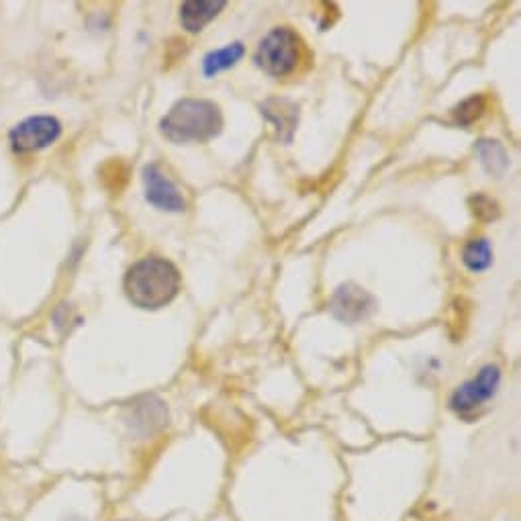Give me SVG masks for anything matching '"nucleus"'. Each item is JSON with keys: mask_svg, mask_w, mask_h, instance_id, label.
Returning a JSON list of instances; mask_svg holds the SVG:
<instances>
[{"mask_svg": "<svg viewBox=\"0 0 521 521\" xmlns=\"http://www.w3.org/2000/svg\"><path fill=\"white\" fill-rule=\"evenodd\" d=\"M462 262L470 272H485L493 264V248L489 240H470L462 250Z\"/></svg>", "mask_w": 521, "mask_h": 521, "instance_id": "12", "label": "nucleus"}, {"mask_svg": "<svg viewBox=\"0 0 521 521\" xmlns=\"http://www.w3.org/2000/svg\"><path fill=\"white\" fill-rule=\"evenodd\" d=\"M499 385L501 368L497 364H487L477 372V376H472L470 381L454 389L448 405L458 415H472L495 399V395L499 393Z\"/></svg>", "mask_w": 521, "mask_h": 521, "instance_id": "4", "label": "nucleus"}, {"mask_svg": "<svg viewBox=\"0 0 521 521\" xmlns=\"http://www.w3.org/2000/svg\"><path fill=\"white\" fill-rule=\"evenodd\" d=\"M487 111V99L483 97V94H475V97H470L466 101H462L454 111V121L462 127L466 125H472L475 121H479Z\"/></svg>", "mask_w": 521, "mask_h": 521, "instance_id": "14", "label": "nucleus"}, {"mask_svg": "<svg viewBox=\"0 0 521 521\" xmlns=\"http://www.w3.org/2000/svg\"><path fill=\"white\" fill-rule=\"evenodd\" d=\"M329 309L344 323H360L372 313L374 299L370 293L360 289L358 284L348 282L342 284V287L334 293V297H331Z\"/></svg>", "mask_w": 521, "mask_h": 521, "instance_id": "8", "label": "nucleus"}, {"mask_svg": "<svg viewBox=\"0 0 521 521\" xmlns=\"http://www.w3.org/2000/svg\"><path fill=\"white\" fill-rule=\"evenodd\" d=\"M60 135H62V123L56 117L37 115L15 125L9 137L15 152L29 154L52 146Z\"/></svg>", "mask_w": 521, "mask_h": 521, "instance_id": "5", "label": "nucleus"}, {"mask_svg": "<svg viewBox=\"0 0 521 521\" xmlns=\"http://www.w3.org/2000/svg\"><path fill=\"white\" fill-rule=\"evenodd\" d=\"M470 207H472V213H475L477 219L481 221H493L499 217V207L497 203L487 197V195H477L470 199Z\"/></svg>", "mask_w": 521, "mask_h": 521, "instance_id": "15", "label": "nucleus"}, {"mask_svg": "<svg viewBox=\"0 0 521 521\" xmlns=\"http://www.w3.org/2000/svg\"><path fill=\"white\" fill-rule=\"evenodd\" d=\"M125 423L135 436L148 438L160 432L168 423V409L156 397H141L135 399L125 409Z\"/></svg>", "mask_w": 521, "mask_h": 521, "instance_id": "6", "label": "nucleus"}, {"mask_svg": "<svg viewBox=\"0 0 521 521\" xmlns=\"http://www.w3.org/2000/svg\"><path fill=\"white\" fill-rule=\"evenodd\" d=\"M303 45L291 27H274L264 35L256 50V64L270 76L282 78L297 70Z\"/></svg>", "mask_w": 521, "mask_h": 521, "instance_id": "3", "label": "nucleus"}, {"mask_svg": "<svg viewBox=\"0 0 521 521\" xmlns=\"http://www.w3.org/2000/svg\"><path fill=\"white\" fill-rule=\"evenodd\" d=\"M223 129L221 109L207 99H182L160 121V131L174 144L209 141Z\"/></svg>", "mask_w": 521, "mask_h": 521, "instance_id": "2", "label": "nucleus"}, {"mask_svg": "<svg viewBox=\"0 0 521 521\" xmlns=\"http://www.w3.org/2000/svg\"><path fill=\"white\" fill-rule=\"evenodd\" d=\"M144 186L148 203L156 209L168 213H180L186 209V201L178 186L162 172L158 164H148L144 168Z\"/></svg>", "mask_w": 521, "mask_h": 521, "instance_id": "7", "label": "nucleus"}, {"mask_svg": "<svg viewBox=\"0 0 521 521\" xmlns=\"http://www.w3.org/2000/svg\"><path fill=\"white\" fill-rule=\"evenodd\" d=\"M125 295L139 309H160L180 291V272L164 258H144L125 274Z\"/></svg>", "mask_w": 521, "mask_h": 521, "instance_id": "1", "label": "nucleus"}, {"mask_svg": "<svg viewBox=\"0 0 521 521\" xmlns=\"http://www.w3.org/2000/svg\"><path fill=\"white\" fill-rule=\"evenodd\" d=\"M477 154L481 158V164L485 166V170L493 176H501L505 174V170L509 168V158L507 152L503 150V146L499 141H491V139H483L477 144Z\"/></svg>", "mask_w": 521, "mask_h": 521, "instance_id": "13", "label": "nucleus"}, {"mask_svg": "<svg viewBox=\"0 0 521 521\" xmlns=\"http://www.w3.org/2000/svg\"><path fill=\"white\" fill-rule=\"evenodd\" d=\"M246 54V47L235 41V43H229L225 47H221V50H215L211 52L205 60H203V74L207 78H213L217 76L219 72H225L229 68H233L235 64H238Z\"/></svg>", "mask_w": 521, "mask_h": 521, "instance_id": "11", "label": "nucleus"}, {"mask_svg": "<svg viewBox=\"0 0 521 521\" xmlns=\"http://www.w3.org/2000/svg\"><path fill=\"white\" fill-rule=\"evenodd\" d=\"M262 115L274 123V127L278 129L280 137L291 141L295 129H297V119H299V111L293 103L284 101V99H272V101H266L262 105Z\"/></svg>", "mask_w": 521, "mask_h": 521, "instance_id": "10", "label": "nucleus"}, {"mask_svg": "<svg viewBox=\"0 0 521 521\" xmlns=\"http://www.w3.org/2000/svg\"><path fill=\"white\" fill-rule=\"evenodd\" d=\"M223 9V0H217V3H213V0H188L180 7V21L186 31L197 33L203 31V27L211 23Z\"/></svg>", "mask_w": 521, "mask_h": 521, "instance_id": "9", "label": "nucleus"}]
</instances>
